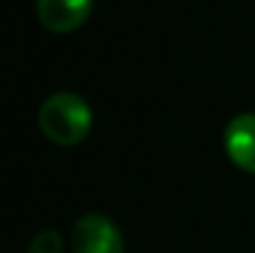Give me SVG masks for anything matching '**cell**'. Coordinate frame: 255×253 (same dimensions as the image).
I'll list each match as a JSON object with an SVG mask.
<instances>
[{
  "label": "cell",
  "instance_id": "2",
  "mask_svg": "<svg viewBox=\"0 0 255 253\" xmlns=\"http://www.w3.org/2000/svg\"><path fill=\"white\" fill-rule=\"evenodd\" d=\"M72 253H124V236L119 226L104 214H85L72 226Z\"/></svg>",
  "mask_w": 255,
  "mask_h": 253
},
{
  "label": "cell",
  "instance_id": "3",
  "mask_svg": "<svg viewBox=\"0 0 255 253\" xmlns=\"http://www.w3.org/2000/svg\"><path fill=\"white\" fill-rule=\"evenodd\" d=\"M223 147L236 167L255 174V112H243L226 124Z\"/></svg>",
  "mask_w": 255,
  "mask_h": 253
},
{
  "label": "cell",
  "instance_id": "4",
  "mask_svg": "<svg viewBox=\"0 0 255 253\" xmlns=\"http://www.w3.org/2000/svg\"><path fill=\"white\" fill-rule=\"evenodd\" d=\"M94 0H37V17L52 32H70L89 17Z\"/></svg>",
  "mask_w": 255,
  "mask_h": 253
},
{
  "label": "cell",
  "instance_id": "5",
  "mask_svg": "<svg viewBox=\"0 0 255 253\" xmlns=\"http://www.w3.org/2000/svg\"><path fill=\"white\" fill-rule=\"evenodd\" d=\"M65 251V239L60 231L55 229H45L37 231L27 246V253H62Z\"/></svg>",
  "mask_w": 255,
  "mask_h": 253
},
{
  "label": "cell",
  "instance_id": "1",
  "mask_svg": "<svg viewBox=\"0 0 255 253\" xmlns=\"http://www.w3.org/2000/svg\"><path fill=\"white\" fill-rule=\"evenodd\" d=\"M37 124L52 144L75 147L92 129V107L77 92H55L40 104Z\"/></svg>",
  "mask_w": 255,
  "mask_h": 253
}]
</instances>
